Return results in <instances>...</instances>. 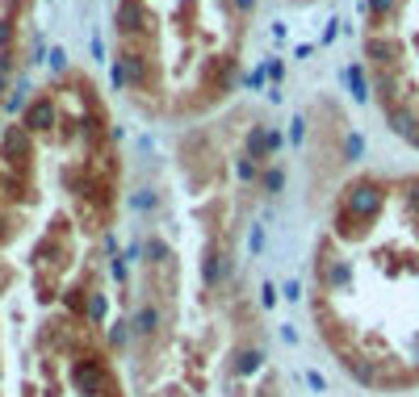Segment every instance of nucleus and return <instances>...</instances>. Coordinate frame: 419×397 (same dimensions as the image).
Segmentation results:
<instances>
[{"label":"nucleus","mask_w":419,"mask_h":397,"mask_svg":"<svg viewBox=\"0 0 419 397\" xmlns=\"http://www.w3.org/2000/svg\"><path fill=\"white\" fill-rule=\"evenodd\" d=\"M381 201H386V192L365 180V184H352V188H348V201H344V205H348L352 214H361V218H373V214L381 209Z\"/></svg>","instance_id":"1"},{"label":"nucleus","mask_w":419,"mask_h":397,"mask_svg":"<svg viewBox=\"0 0 419 397\" xmlns=\"http://www.w3.org/2000/svg\"><path fill=\"white\" fill-rule=\"evenodd\" d=\"M227 272H231V260H227L223 251H210V255H206V272H201V276H206V284H210V289H214V284H223V280H227Z\"/></svg>","instance_id":"2"},{"label":"nucleus","mask_w":419,"mask_h":397,"mask_svg":"<svg viewBox=\"0 0 419 397\" xmlns=\"http://www.w3.org/2000/svg\"><path fill=\"white\" fill-rule=\"evenodd\" d=\"M76 385H80L84 393H101V389H105V372H101L96 364H80V368H76Z\"/></svg>","instance_id":"3"},{"label":"nucleus","mask_w":419,"mask_h":397,"mask_svg":"<svg viewBox=\"0 0 419 397\" xmlns=\"http://www.w3.org/2000/svg\"><path fill=\"white\" fill-rule=\"evenodd\" d=\"M50 122H55V109H50V100H38V105L26 113V130H47Z\"/></svg>","instance_id":"4"},{"label":"nucleus","mask_w":419,"mask_h":397,"mask_svg":"<svg viewBox=\"0 0 419 397\" xmlns=\"http://www.w3.org/2000/svg\"><path fill=\"white\" fill-rule=\"evenodd\" d=\"M26 151H30L26 134H21V130H9V138H4V155H9V159H17V155H26Z\"/></svg>","instance_id":"5"},{"label":"nucleus","mask_w":419,"mask_h":397,"mask_svg":"<svg viewBox=\"0 0 419 397\" xmlns=\"http://www.w3.org/2000/svg\"><path fill=\"white\" fill-rule=\"evenodd\" d=\"M155 322H160V313H155V309H139L135 330H139V335H151V330H155Z\"/></svg>","instance_id":"6"},{"label":"nucleus","mask_w":419,"mask_h":397,"mask_svg":"<svg viewBox=\"0 0 419 397\" xmlns=\"http://www.w3.org/2000/svg\"><path fill=\"white\" fill-rule=\"evenodd\" d=\"M348 88H352L357 100H365V96H369V92H365V76H361V67H348Z\"/></svg>","instance_id":"7"},{"label":"nucleus","mask_w":419,"mask_h":397,"mask_svg":"<svg viewBox=\"0 0 419 397\" xmlns=\"http://www.w3.org/2000/svg\"><path fill=\"white\" fill-rule=\"evenodd\" d=\"M344 155H348V159H361V155H365V138H361V134H348Z\"/></svg>","instance_id":"8"},{"label":"nucleus","mask_w":419,"mask_h":397,"mask_svg":"<svg viewBox=\"0 0 419 397\" xmlns=\"http://www.w3.org/2000/svg\"><path fill=\"white\" fill-rule=\"evenodd\" d=\"M147 260H151V264H160V260H168V247H164L160 238H151V243H147Z\"/></svg>","instance_id":"9"},{"label":"nucleus","mask_w":419,"mask_h":397,"mask_svg":"<svg viewBox=\"0 0 419 397\" xmlns=\"http://www.w3.org/2000/svg\"><path fill=\"white\" fill-rule=\"evenodd\" d=\"M344 280H348V264H335L331 272H327V284H331V289H340Z\"/></svg>","instance_id":"10"},{"label":"nucleus","mask_w":419,"mask_h":397,"mask_svg":"<svg viewBox=\"0 0 419 397\" xmlns=\"http://www.w3.org/2000/svg\"><path fill=\"white\" fill-rule=\"evenodd\" d=\"M256 364H260V352H243L239 355V372H252Z\"/></svg>","instance_id":"11"},{"label":"nucleus","mask_w":419,"mask_h":397,"mask_svg":"<svg viewBox=\"0 0 419 397\" xmlns=\"http://www.w3.org/2000/svg\"><path fill=\"white\" fill-rule=\"evenodd\" d=\"M135 209H155V192H147V188H143L139 197H135Z\"/></svg>","instance_id":"12"},{"label":"nucleus","mask_w":419,"mask_h":397,"mask_svg":"<svg viewBox=\"0 0 419 397\" xmlns=\"http://www.w3.org/2000/svg\"><path fill=\"white\" fill-rule=\"evenodd\" d=\"M247 247H252V251H260V247H264V230H260V226H252V234H247Z\"/></svg>","instance_id":"13"},{"label":"nucleus","mask_w":419,"mask_h":397,"mask_svg":"<svg viewBox=\"0 0 419 397\" xmlns=\"http://www.w3.org/2000/svg\"><path fill=\"white\" fill-rule=\"evenodd\" d=\"M281 180H285V176H281V168H273V172L264 176V188H269V192H277V188H281Z\"/></svg>","instance_id":"14"},{"label":"nucleus","mask_w":419,"mask_h":397,"mask_svg":"<svg viewBox=\"0 0 419 397\" xmlns=\"http://www.w3.org/2000/svg\"><path fill=\"white\" fill-rule=\"evenodd\" d=\"M289 138H294V142H302V138H306V122H302V117L294 122V130H289Z\"/></svg>","instance_id":"15"},{"label":"nucleus","mask_w":419,"mask_h":397,"mask_svg":"<svg viewBox=\"0 0 419 397\" xmlns=\"http://www.w3.org/2000/svg\"><path fill=\"white\" fill-rule=\"evenodd\" d=\"M109 339H113V343H126V322H118V326L109 330Z\"/></svg>","instance_id":"16"},{"label":"nucleus","mask_w":419,"mask_h":397,"mask_svg":"<svg viewBox=\"0 0 419 397\" xmlns=\"http://www.w3.org/2000/svg\"><path fill=\"white\" fill-rule=\"evenodd\" d=\"M369 8H373V13H386V8H390V0H369Z\"/></svg>","instance_id":"17"},{"label":"nucleus","mask_w":419,"mask_h":397,"mask_svg":"<svg viewBox=\"0 0 419 397\" xmlns=\"http://www.w3.org/2000/svg\"><path fill=\"white\" fill-rule=\"evenodd\" d=\"M235 4H239L243 13H247V8H256V0H235Z\"/></svg>","instance_id":"18"},{"label":"nucleus","mask_w":419,"mask_h":397,"mask_svg":"<svg viewBox=\"0 0 419 397\" xmlns=\"http://www.w3.org/2000/svg\"><path fill=\"white\" fill-rule=\"evenodd\" d=\"M4 38H9V30H4V25H0V42H4Z\"/></svg>","instance_id":"19"},{"label":"nucleus","mask_w":419,"mask_h":397,"mask_svg":"<svg viewBox=\"0 0 419 397\" xmlns=\"http://www.w3.org/2000/svg\"><path fill=\"white\" fill-rule=\"evenodd\" d=\"M415 205H419V184H415Z\"/></svg>","instance_id":"20"},{"label":"nucleus","mask_w":419,"mask_h":397,"mask_svg":"<svg viewBox=\"0 0 419 397\" xmlns=\"http://www.w3.org/2000/svg\"><path fill=\"white\" fill-rule=\"evenodd\" d=\"M0 88H4V76H0Z\"/></svg>","instance_id":"21"}]
</instances>
